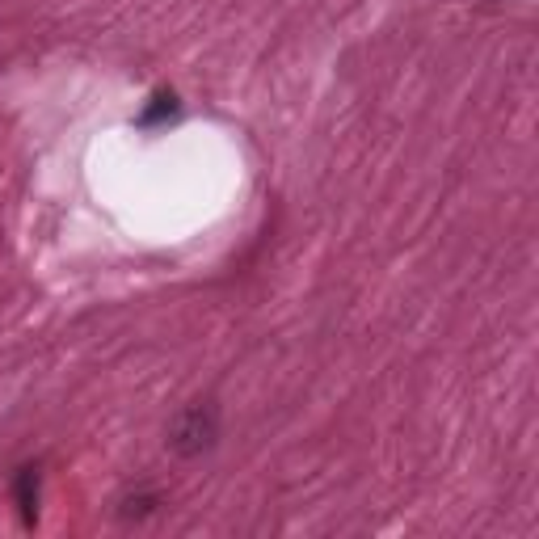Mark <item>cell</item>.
Segmentation results:
<instances>
[{
	"mask_svg": "<svg viewBox=\"0 0 539 539\" xmlns=\"http://www.w3.org/2000/svg\"><path fill=\"white\" fill-rule=\"evenodd\" d=\"M211 438H215V413L203 409V405L186 409V413L173 422V447L182 451V455L207 451V447H211Z\"/></svg>",
	"mask_w": 539,
	"mask_h": 539,
	"instance_id": "obj_1",
	"label": "cell"
},
{
	"mask_svg": "<svg viewBox=\"0 0 539 539\" xmlns=\"http://www.w3.org/2000/svg\"><path fill=\"white\" fill-rule=\"evenodd\" d=\"M17 510H22L26 527H34V518H38V468L17 472Z\"/></svg>",
	"mask_w": 539,
	"mask_h": 539,
	"instance_id": "obj_2",
	"label": "cell"
}]
</instances>
